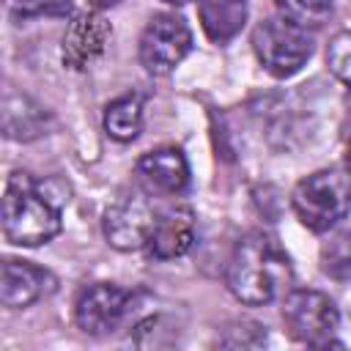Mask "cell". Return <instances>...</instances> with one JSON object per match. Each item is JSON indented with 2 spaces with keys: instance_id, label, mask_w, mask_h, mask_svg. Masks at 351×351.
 Segmentation results:
<instances>
[{
  "instance_id": "cell-1",
  "label": "cell",
  "mask_w": 351,
  "mask_h": 351,
  "mask_svg": "<svg viewBox=\"0 0 351 351\" xmlns=\"http://www.w3.org/2000/svg\"><path fill=\"white\" fill-rule=\"evenodd\" d=\"M291 261L280 241L263 230L247 233L228 261V288L241 304H269L291 285Z\"/></svg>"
},
{
  "instance_id": "cell-2",
  "label": "cell",
  "mask_w": 351,
  "mask_h": 351,
  "mask_svg": "<svg viewBox=\"0 0 351 351\" xmlns=\"http://www.w3.org/2000/svg\"><path fill=\"white\" fill-rule=\"evenodd\" d=\"M60 208L38 192L27 173H11L3 195V233L11 244L38 247L60 233Z\"/></svg>"
},
{
  "instance_id": "cell-3",
  "label": "cell",
  "mask_w": 351,
  "mask_h": 351,
  "mask_svg": "<svg viewBox=\"0 0 351 351\" xmlns=\"http://www.w3.org/2000/svg\"><path fill=\"white\" fill-rule=\"evenodd\" d=\"M291 206L304 228L324 233L351 211V178L337 170H318L296 184Z\"/></svg>"
},
{
  "instance_id": "cell-4",
  "label": "cell",
  "mask_w": 351,
  "mask_h": 351,
  "mask_svg": "<svg viewBox=\"0 0 351 351\" xmlns=\"http://www.w3.org/2000/svg\"><path fill=\"white\" fill-rule=\"evenodd\" d=\"M252 49L269 74L291 77L313 55V38H310L307 27H302L285 16H271V19H263L255 25Z\"/></svg>"
},
{
  "instance_id": "cell-5",
  "label": "cell",
  "mask_w": 351,
  "mask_h": 351,
  "mask_svg": "<svg viewBox=\"0 0 351 351\" xmlns=\"http://www.w3.org/2000/svg\"><path fill=\"white\" fill-rule=\"evenodd\" d=\"M282 324L288 335L304 346H318V348L340 346L337 340H332L340 324V313L335 302L321 291H310V288L291 291L282 302Z\"/></svg>"
},
{
  "instance_id": "cell-6",
  "label": "cell",
  "mask_w": 351,
  "mask_h": 351,
  "mask_svg": "<svg viewBox=\"0 0 351 351\" xmlns=\"http://www.w3.org/2000/svg\"><path fill=\"white\" fill-rule=\"evenodd\" d=\"M192 49V30L176 14H156L140 36V63L148 74H170Z\"/></svg>"
},
{
  "instance_id": "cell-7",
  "label": "cell",
  "mask_w": 351,
  "mask_h": 351,
  "mask_svg": "<svg viewBox=\"0 0 351 351\" xmlns=\"http://www.w3.org/2000/svg\"><path fill=\"white\" fill-rule=\"evenodd\" d=\"M132 304V293L112 282H96L88 285L74 307L77 326L88 335H110L121 326Z\"/></svg>"
},
{
  "instance_id": "cell-8",
  "label": "cell",
  "mask_w": 351,
  "mask_h": 351,
  "mask_svg": "<svg viewBox=\"0 0 351 351\" xmlns=\"http://www.w3.org/2000/svg\"><path fill=\"white\" fill-rule=\"evenodd\" d=\"M156 219H159V214L154 211V206L145 197H126V200L115 203L112 208H107L104 236L115 250L132 252V250H140L148 244Z\"/></svg>"
},
{
  "instance_id": "cell-9",
  "label": "cell",
  "mask_w": 351,
  "mask_h": 351,
  "mask_svg": "<svg viewBox=\"0 0 351 351\" xmlns=\"http://www.w3.org/2000/svg\"><path fill=\"white\" fill-rule=\"evenodd\" d=\"M134 173H137V181L154 195H178L189 184L186 156L173 145L143 154L137 159Z\"/></svg>"
},
{
  "instance_id": "cell-10",
  "label": "cell",
  "mask_w": 351,
  "mask_h": 351,
  "mask_svg": "<svg viewBox=\"0 0 351 351\" xmlns=\"http://www.w3.org/2000/svg\"><path fill=\"white\" fill-rule=\"evenodd\" d=\"M110 36H112V27L107 25L104 16H99V14L74 16V22L69 25V30L63 36V47H60L63 63L69 69H85L90 60H96L104 52Z\"/></svg>"
},
{
  "instance_id": "cell-11",
  "label": "cell",
  "mask_w": 351,
  "mask_h": 351,
  "mask_svg": "<svg viewBox=\"0 0 351 351\" xmlns=\"http://www.w3.org/2000/svg\"><path fill=\"white\" fill-rule=\"evenodd\" d=\"M192 244H195V214L189 206H173L159 214L145 247L151 258L173 261V258L186 255Z\"/></svg>"
},
{
  "instance_id": "cell-12",
  "label": "cell",
  "mask_w": 351,
  "mask_h": 351,
  "mask_svg": "<svg viewBox=\"0 0 351 351\" xmlns=\"http://www.w3.org/2000/svg\"><path fill=\"white\" fill-rule=\"evenodd\" d=\"M55 291V277L27 261H5L0 277V302L5 307H27Z\"/></svg>"
},
{
  "instance_id": "cell-13",
  "label": "cell",
  "mask_w": 351,
  "mask_h": 351,
  "mask_svg": "<svg viewBox=\"0 0 351 351\" xmlns=\"http://www.w3.org/2000/svg\"><path fill=\"white\" fill-rule=\"evenodd\" d=\"M197 14H200L206 36L217 44H225L244 27L247 0H203Z\"/></svg>"
},
{
  "instance_id": "cell-14",
  "label": "cell",
  "mask_w": 351,
  "mask_h": 351,
  "mask_svg": "<svg viewBox=\"0 0 351 351\" xmlns=\"http://www.w3.org/2000/svg\"><path fill=\"white\" fill-rule=\"evenodd\" d=\"M104 129L118 143L134 140L143 129V96L126 93V96L110 101L104 110Z\"/></svg>"
},
{
  "instance_id": "cell-15",
  "label": "cell",
  "mask_w": 351,
  "mask_h": 351,
  "mask_svg": "<svg viewBox=\"0 0 351 351\" xmlns=\"http://www.w3.org/2000/svg\"><path fill=\"white\" fill-rule=\"evenodd\" d=\"M3 129L14 140L38 137L44 129V110L38 104H30V99L25 96H14L5 101V110H3Z\"/></svg>"
},
{
  "instance_id": "cell-16",
  "label": "cell",
  "mask_w": 351,
  "mask_h": 351,
  "mask_svg": "<svg viewBox=\"0 0 351 351\" xmlns=\"http://www.w3.org/2000/svg\"><path fill=\"white\" fill-rule=\"evenodd\" d=\"M321 269L340 282L351 280V230L332 236L321 247Z\"/></svg>"
},
{
  "instance_id": "cell-17",
  "label": "cell",
  "mask_w": 351,
  "mask_h": 351,
  "mask_svg": "<svg viewBox=\"0 0 351 351\" xmlns=\"http://www.w3.org/2000/svg\"><path fill=\"white\" fill-rule=\"evenodd\" d=\"M274 5L302 27H321L332 16V0H274Z\"/></svg>"
},
{
  "instance_id": "cell-18",
  "label": "cell",
  "mask_w": 351,
  "mask_h": 351,
  "mask_svg": "<svg viewBox=\"0 0 351 351\" xmlns=\"http://www.w3.org/2000/svg\"><path fill=\"white\" fill-rule=\"evenodd\" d=\"M8 11L19 19L27 16H66L71 14V0H5Z\"/></svg>"
},
{
  "instance_id": "cell-19",
  "label": "cell",
  "mask_w": 351,
  "mask_h": 351,
  "mask_svg": "<svg viewBox=\"0 0 351 351\" xmlns=\"http://www.w3.org/2000/svg\"><path fill=\"white\" fill-rule=\"evenodd\" d=\"M326 60H329V69L335 71V77H340L351 88V30H343L329 41Z\"/></svg>"
},
{
  "instance_id": "cell-20",
  "label": "cell",
  "mask_w": 351,
  "mask_h": 351,
  "mask_svg": "<svg viewBox=\"0 0 351 351\" xmlns=\"http://www.w3.org/2000/svg\"><path fill=\"white\" fill-rule=\"evenodd\" d=\"M93 8H110V5H115L118 0H88Z\"/></svg>"
},
{
  "instance_id": "cell-21",
  "label": "cell",
  "mask_w": 351,
  "mask_h": 351,
  "mask_svg": "<svg viewBox=\"0 0 351 351\" xmlns=\"http://www.w3.org/2000/svg\"><path fill=\"white\" fill-rule=\"evenodd\" d=\"M162 3H170V5H184V3H192V0H162Z\"/></svg>"
},
{
  "instance_id": "cell-22",
  "label": "cell",
  "mask_w": 351,
  "mask_h": 351,
  "mask_svg": "<svg viewBox=\"0 0 351 351\" xmlns=\"http://www.w3.org/2000/svg\"><path fill=\"white\" fill-rule=\"evenodd\" d=\"M346 165H348V173H351V143H348V154H346Z\"/></svg>"
}]
</instances>
